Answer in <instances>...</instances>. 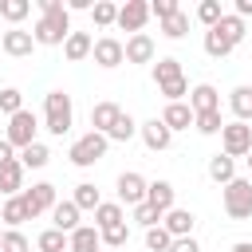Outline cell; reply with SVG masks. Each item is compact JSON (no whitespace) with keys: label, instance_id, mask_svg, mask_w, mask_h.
I'll return each instance as SVG.
<instances>
[{"label":"cell","instance_id":"28","mask_svg":"<svg viewBox=\"0 0 252 252\" xmlns=\"http://www.w3.org/2000/svg\"><path fill=\"white\" fill-rule=\"evenodd\" d=\"M16 158H20V165H24V169H43V165L51 161V150H47L43 142H32V146H28V150H20Z\"/></svg>","mask_w":252,"mask_h":252},{"label":"cell","instance_id":"9","mask_svg":"<svg viewBox=\"0 0 252 252\" xmlns=\"http://www.w3.org/2000/svg\"><path fill=\"white\" fill-rule=\"evenodd\" d=\"M146 20H150V0H126V4H118V28L122 32H130V35H138L142 28H146Z\"/></svg>","mask_w":252,"mask_h":252},{"label":"cell","instance_id":"4","mask_svg":"<svg viewBox=\"0 0 252 252\" xmlns=\"http://www.w3.org/2000/svg\"><path fill=\"white\" fill-rule=\"evenodd\" d=\"M106 150H110L106 134H94V130H87V134H79V138L71 142V150H67V161H71L75 169H91L94 161H102V158H106Z\"/></svg>","mask_w":252,"mask_h":252},{"label":"cell","instance_id":"15","mask_svg":"<svg viewBox=\"0 0 252 252\" xmlns=\"http://www.w3.org/2000/svg\"><path fill=\"white\" fill-rule=\"evenodd\" d=\"M154 35L150 32H138V35H130L126 43H122V55H126V63H154Z\"/></svg>","mask_w":252,"mask_h":252},{"label":"cell","instance_id":"42","mask_svg":"<svg viewBox=\"0 0 252 252\" xmlns=\"http://www.w3.org/2000/svg\"><path fill=\"white\" fill-rule=\"evenodd\" d=\"M130 217H134V224H142V228L161 224V213H158L154 205H146V201H142V205H134V209H130Z\"/></svg>","mask_w":252,"mask_h":252},{"label":"cell","instance_id":"26","mask_svg":"<svg viewBox=\"0 0 252 252\" xmlns=\"http://www.w3.org/2000/svg\"><path fill=\"white\" fill-rule=\"evenodd\" d=\"M24 220H32V213H28L24 197H8V201H4V209H0V224H4V228H20Z\"/></svg>","mask_w":252,"mask_h":252},{"label":"cell","instance_id":"38","mask_svg":"<svg viewBox=\"0 0 252 252\" xmlns=\"http://www.w3.org/2000/svg\"><path fill=\"white\" fill-rule=\"evenodd\" d=\"M220 16H224L220 0H201V4H197V20L205 24V32H209V28H217V24H220Z\"/></svg>","mask_w":252,"mask_h":252},{"label":"cell","instance_id":"34","mask_svg":"<svg viewBox=\"0 0 252 252\" xmlns=\"http://www.w3.org/2000/svg\"><path fill=\"white\" fill-rule=\"evenodd\" d=\"M35 248H39V252H67V232H59V228H43V232L35 236Z\"/></svg>","mask_w":252,"mask_h":252},{"label":"cell","instance_id":"25","mask_svg":"<svg viewBox=\"0 0 252 252\" xmlns=\"http://www.w3.org/2000/svg\"><path fill=\"white\" fill-rule=\"evenodd\" d=\"M205 169H209V177H213V181H217V185H220V189H224V185H228V181H232V177H236V161H232V158H228V154H213V158H209V165H205Z\"/></svg>","mask_w":252,"mask_h":252},{"label":"cell","instance_id":"7","mask_svg":"<svg viewBox=\"0 0 252 252\" xmlns=\"http://www.w3.org/2000/svg\"><path fill=\"white\" fill-rule=\"evenodd\" d=\"M248 150H252V126L248 122H224L220 126V154H228L236 161V158H248Z\"/></svg>","mask_w":252,"mask_h":252},{"label":"cell","instance_id":"30","mask_svg":"<svg viewBox=\"0 0 252 252\" xmlns=\"http://www.w3.org/2000/svg\"><path fill=\"white\" fill-rule=\"evenodd\" d=\"M122 220H126V209L118 201H102L94 209V228H110V224H122Z\"/></svg>","mask_w":252,"mask_h":252},{"label":"cell","instance_id":"23","mask_svg":"<svg viewBox=\"0 0 252 252\" xmlns=\"http://www.w3.org/2000/svg\"><path fill=\"white\" fill-rule=\"evenodd\" d=\"M228 110L236 114V122H252V87L248 83L228 91Z\"/></svg>","mask_w":252,"mask_h":252},{"label":"cell","instance_id":"3","mask_svg":"<svg viewBox=\"0 0 252 252\" xmlns=\"http://www.w3.org/2000/svg\"><path fill=\"white\" fill-rule=\"evenodd\" d=\"M71 126H75V102H71V94L67 91H47L43 94V130L51 138H63V134H71Z\"/></svg>","mask_w":252,"mask_h":252},{"label":"cell","instance_id":"29","mask_svg":"<svg viewBox=\"0 0 252 252\" xmlns=\"http://www.w3.org/2000/svg\"><path fill=\"white\" fill-rule=\"evenodd\" d=\"M71 201H75V209H79V213H94V209L102 205V197H98V189H94L91 181H79V185H75V197H71Z\"/></svg>","mask_w":252,"mask_h":252},{"label":"cell","instance_id":"6","mask_svg":"<svg viewBox=\"0 0 252 252\" xmlns=\"http://www.w3.org/2000/svg\"><path fill=\"white\" fill-rule=\"evenodd\" d=\"M35 134H39V118H35V114H32V110L24 106L20 114H12V118H8V130H4V142H8L12 150H28L32 142H39Z\"/></svg>","mask_w":252,"mask_h":252},{"label":"cell","instance_id":"31","mask_svg":"<svg viewBox=\"0 0 252 252\" xmlns=\"http://www.w3.org/2000/svg\"><path fill=\"white\" fill-rule=\"evenodd\" d=\"M98 236H102V248H110V252H122V248H126V240H130V224L122 220V224L98 228Z\"/></svg>","mask_w":252,"mask_h":252},{"label":"cell","instance_id":"22","mask_svg":"<svg viewBox=\"0 0 252 252\" xmlns=\"http://www.w3.org/2000/svg\"><path fill=\"white\" fill-rule=\"evenodd\" d=\"M51 228H59V232H75L79 228V209H75V201H55V209H51Z\"/></svg>","mask_w":252,"mask_h":252},{"label":"cell","instance_id":"47","mask_svg":"<svg viewBox=\"0 0 252 252\" xmlns=\"http://www.w3.org/2000/svg\"><path fill=\"white\" fill-rule=\"evenodd\" d=\"M67 12H91V0H67Z\"/></svg>","mask_w":252,"mask_h":252},{"label":"cell","instance_id":"43","mask_svg":"<svg viewBox=\"0 0 252 252\" xmlns=\"http://www.w3.org/2000/svg\"><path fill=\"white\" fill-rule=\"evenodd\" d=\"M169 244H173V236H169V232H165L161 224H154V228H146V248H150V252H165Z\"/></svg>","mask_w":252,"mask_h":252},{"label":"cell","instance_id":"48","mask_svg":"<svg viewBox=\"0 0 252 252\" xmlns=\"http://www.w3.org/2000/svg\"><path fill=\"white\" fill-rule=\"evenodd\" d=\"M12 158H16V150H12V146L0 138V165H4V161H12Z\"/></svg>","mask_w":252,"mask_h":252},{"label":"cell","instance_id":"41","mask_svg":"<svg viewBox=\"0 0 252 252\" xmlns=\"http://www.w3.org/2000/svg\"><path fill=\"white\" fill-rule=\"evenodd\" d=\"M24 110V94H20V87H4L0 91V114H20Z\"/></svg>","mask_w":252,"mask_h":252},{"label":"cell","instance_id":"35","mask_svg":"<svg viewBox=\"0 0 252 252\" xmlns=\"http://www.w3.org/2000/svg\"><path fill=\"white\" fill-rule=\"evenodd\" d=\"M91 20H94V28H110V24L118 20V4H110V0H94V4H91Z\"/></svg>","mask_w":252,"mask_h":252},{"label":"cell","instance_id":"27","mask_svg":"<svg viewBox=\"0 0 252 252\" xmlns=\"http://www.w3.org/2000/svg\"><path fill=\"white\" fill-rule=\"evenodd\" d=\"M217 32H220L232 47H240V43H244V35H248V24H244L240 16H232V12H224V16H220V24H217Z\"/></svg>","mask_w":252,"mask_h":252},{"label":"cell","instance_id":"51","mask_svg":"<svg viewBox=\"0 0 252 252\" xmlns=\"http://www.w3.org/2000/svg\"><path fill=\"white\" fill-rule=\"evenodd\" d=\"M0 236H4V228H0Z\"/></svg>","mask_w":252,"mask_h":252},{"label":"cell","instance_id":"37","mask_svg":"<svg viewBox=\"0 0 252 252\" xmlns=\"http://www.w3.org/2000/svg\"><path fill=\"white\" fill-rule=\"evenodd\" d=\"M193 126H197V134L213 138V134H220L224 118H220V110H205V114H193Z\"/></svg>","mask_w":252,"mask_h":252},{"label":"cell","instance_id":"10","mask_svg":"<svg viewBox=\"0 0 252 252\" xmlns=\"http://www.w3.org/2000/svg\"><path fill=\"white\" fill-rule=\"evenodd\" d=\"M20 197H24V205H28V213H32V217H43V213H51V209H55V201H59L51 181H35V185H32V189H24Z\"/></svg>","mask_w":252,"mask_h":252},{"label":"cell","instance_id":"50","mask_svg":"<svg viewBox=\"0 0 252 252\" xmlns=\"http://www.w3.org/2000/svg\"><path fill=\"white\" fill-rule=\"evenodd\" d=\"M244 161H248V169H252V150H248V158H244Z\"/></svg>","mask_w":252,"mask_h":252},{"label":"cell","instance_id":"39","mask_svg":"<svg viewBox=\"0 0 252 252\" xmlns=\"http://www.w3.org/2000/svg\"><path fill=\"white\" fill-rule=\"evenodd\" d=\"M185 32H189V16L185 12H173L169 20H161V35L165 39H185Z\"/></svg>","mask_w":252,"mask_h":252},{"label":"cell","instance_id":"18","mask_svg":"<svg viewBox=\"0 0 252 252\" xmlns=\"http://www.w3.org/2000/svg\"><path fill=\"white\" fill-rule=\"evenodd\" d=\"M67 252H102V236L94 224H79L71 236H67Z\"/></svg>","mask_w":252,"mask_h":252},{"label":"cell","instance_id":"14","mask_svg":"<svg viewBox=\"0 0 252 252\" xmlns=\"http://www.w3.org/2000/svg\"><path fill=\"white\" fill-rule=\"evenodd\" d=\"M161 228H165L173 240H177V236H193V228H197V213H193V209H177V205H173V209L161 217Z\"/></svg>","mask_w":252,"mask_h":252},{"label":"cell","instance_id":"46","mask_svg":"<svg viewBox=\"0 0 252 252\" xmlns=\"http://www.w3.org/2000/svg\"><path fill=\"white\" fill-rule=\"evenodd\" d=\"M232 16H240V20H248V16H252V0H236V8H232Z\"/></svg>","mask_w":252,"mask_h":252},{"label":"cell","instance_id":"24","mask_svg":"<svg viewBox=\"0 0 252 252\" xmlns=\"http://www.w3.org/2000/svg\"><path fill=\"white\" fill-rule=\"evenodd\" d=\"M91 47H94V39H91L87 32H71V35L63 39V55H67V63H83V59L91 55Z\"/></svg>","mask_w":252,"mask_h":252},{"label":"cell","instance_id":"2","mask_svg":"<svg viewBox=\"0 0 252 252\" xmlns=\"http://www.w3.org/2000/svg\"><path fill=\"white\" fill-rule=\"evenodd\" d=\"M150 75H154V87L165 94V102H185L189 79H185V71H181V59L165 55V59H158V63L150 67Z\"/></svg>","mask_w":252,"mask_h":252},{"label":"cell","instance_id":"1","mask_svg":"<svg viewBox=\"0 0 252 252\" xmlns=\"http://www.w3.org/2000/svg\"><path fill=\"white\" fill-rule=\"evenodd\" d=\"M39 8V20L32 28V39L35 47H63V39L71 35V12L63 0H35Z\"/></svg>","mask_w":252,"mask_h":252},{"label":"cell","instance_id":"36","mask_svg":"<svg viewBox=\"0 0 252 252\" xmlns=\"http://www.w3.org/2000/svg\"><path fill=\"white\" fill-rule=\"evenodd\" d=\"M205 55H213V59H224V55H232V43L217 32V28H209L205 32Z\"/></svg>","mask_w":252,"mask_h":252},{"label":"cell","instance_id":"17","mask_svg":"<svg viewBox=\"0 0 252 252\" xmlns=\"http://www.w3.org/2000/svg\"><path fill=\"white\" fill-rule=\"evenodd\" d=\"M189 110H193V114L220 110V91H217L213 83H197V87H189Z\"/></svg>","mask_w":252,"mask_h":252},{"label":"cell","instance_id":"49","mask_svg":"<svg viewBox=\"0 0 252 252\" xmlns=\"http://www.w3.org/2000/svg\"><path fill=\"white\" fill-rule=\"evenodd\" d=\"M232 252H252V240H236V244H232Z\"/></svg>","mask_w":252,"mask_h":252},{"label":"cell","instance_id":"8","mask_svg":"<svg viewBox=\"0 0 252 252\" xmlns=\"http://www.w3.org/2000/svg\"><path fill=\"white\" fill-rule=\"evenodd\" d=\"M146 177L142 173H134V169H126V173H118V181H114V189H118V205L122 209H134V205H142L146 201Z\"/></svg>","mask_w":252,"mask_h":252},{"label":"cell","instance_id":"13","mask_svg":"<svg viewBox=\"0 0 252 252\" xmlns=\"http://www.w3.org/2000/svg\"><path fill=\"white\" fill-rule=\"evenodd\" d=\"M91 55H94V63H98L102 71H114L118 63H126V55H122V39H114V35H98L94 47H91Z\"/></svg>","mask_w":252,"mask_h":252},{"label":"cell","instance_id":"16","mask_svg":"<svg viewBox=\"0 0 252 252\" xmlns=\"http://www.w3.org/2000/svg\"><path fill=\"white\" fill-rule=\"evenodd\" d=\"M146 205H154V209L165 217V213L177 205V189H173L165 177H158V181H150V185H146Z\"/></svg>","mask_w":252,"mask_h":252},{"label":"cell","instance_id":"32","mask_svg":"<svg viewBox=\"0 0 252 252\" xmlns=\"http://www.w3.org/2000/svg\"><path fill=\"white\" fill-rule=\"evenodd\" d=\"M32 16V0H0V20H8L12 28H20V20Z\"/></svg>","mask_w":252,"mask_h":252},{"label":"cell","instance_id":"40","mask_svg":"<svg viewBox=\"0 0 252 252\" xmlns=\"http://www.w3.org/2000/svg\"><path fill=\"white\" fill-rule=\"evenodd\" d=\"M0 252H32V240H28L20 228H4V236H0Z\"/></svg>","mask_w":252,"mask_h":252},{"label":"cell","instance_id":"5","mask_svg":"<svg viewBox=\"0 0 252 252\" xmlns=\"http://www.w3.org/2000/svg\"><path fill=\"white\" fill-rule=\"evenodd\" d=\"M220 205H224L228 220H248L252 217V177H232L220 189Z\"/></svg>","mask_w":252,"mask_h":252},{"label":"cell","instance_id":"33","mask_svg":"<svg viewBox=\"0 0 252 252\" xmlns=\"http://www.w3.org/2000/svg\"><path fill=\"white\" fill-rule=\"evenodd\" d=\"M130 138H138V122L122 110V114H118V122L106 130V142H130Z\"/></svg>","mask_w":252,"mask_h":252},{"label":"cell","instance_id":"52","mask_svg":"<svg viewBox=\"0 0 252 252\" xmlns=\"http://www.w3.org/2000/svg\"><path fill=\"white\" fill-rule=\"evenodd\" d=\"M106 252H110V248H106Z\"/></svg>","mask_w":252,"mask_h":252},{"label":"cell","instance_id":"11","mask_svg":"<svg viewBox=\"0 0 252 252\" xmlns=\"http://www.w3.org/2000/svg\"><path fill=\"white\" fill-rule=\"evenodd\" d=\"M138 138L146 142V150H150V154H161V150H169V146H173V134L165 130V122H161V118H146V122H138Z\"/></svg>","mask_w":252,"mask_h":252},{"label":"cell","instance_id":"44","mask_svg":"<svg viewBox=\"0 0 252 252\" xmlns=\"http://www.w3.org/2000/svg\"><path fill=\"white\" fill-rule=\"evenodd\" d=\"M173 12H181V4H177V0H150V16H158V24H161V20H169Z\"/></svg>","mask_w":252,"mask_h":252},{"label":"cell","instance_id":"21","mask_svg":"<svg viewBox=\"0 0 252 252\" xmlns=\"http://www.w3.org/2000/svg\"><path fill=\"white\" fill-rule=\"evenodd\" d=\"M24 165H20V158H12V161H4L0 165V193L4 197H20V189H24Z\"/></svg>","mask_w":252,"mask_h":252},{"label":"cell","instance_id":"12","mask_svg":"<svg viewBox=\"0 0 252 252\" xmlns=\"http://www.w3.org/2000/svg\"><path fill=\"white\" fill-rule=\"evenodd\" d=\"M0 51L12 55V59H28V55L35 51V39H32V32H24V28H8V32H0Z\"/></svg>","mask_w":252,"mask_h":252},{"label":"cell","instance_id":"19","mask_svg":"<svg viewBox=\"0 0 252 252\" xmlns=\"http://www.w3.org/2000/svg\"><path fill=\"white\" fill-rule=\"evenodd\" d=\"M118 114H122V106H118V102H110V98L94 102V106H91V130H94V134H106V130L118 122Z\"/></svg>","mask_w":252,"mask_h":252},{"label":"cell","instance_id":"45","mask_svg":"<svg viewBox=\"0 0 252 252\" xmlns=\"http://www.w3.org/2000/svg\"><path fill=\"white\" fill-rule=\"evenodd\" d=\"M165 252H201V244H197L193 236H177V240H173Z\"/></svg>","mask_w":252,"mask_h":252},{"label":"cell","instance_id":"20","mask_svg":"<svg viewBox=\"0 0 252 252\" xmlns=\"http://www.w3.org/2000/svg\"><path fill=\"white\" fill-rule=\"evenodd\" d=\"M161 122H165V130H169V134L189 130V126H193V110H189V102H165Z\"/></svg>","mask_w":252,"mask_h":252}]
</instances>
